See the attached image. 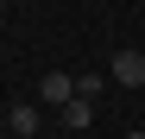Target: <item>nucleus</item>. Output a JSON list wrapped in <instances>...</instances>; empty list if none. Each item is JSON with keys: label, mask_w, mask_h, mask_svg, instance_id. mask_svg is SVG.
I'll return each instance as SVG.
<instances>
[{"label": "nucleus", "mask_w": 145, "mask_h": 139, "mask_svg": "<svg viewBox=\"0 0 145 139\" xmlns=\"http://www.w3.org/2000/svg\"><path fill=\"white\" fill-rule=\"evenodd\" d=\"M107 76H114L120 89H145V51H133V44L114 51V57H107Z\"/></svg>", "instance_id": "nucleus-1"}, {"label": "nucleus", "mask_w": 145, "mask_h": 139, "mask_svg": "<svg viewBox=\"0 0 145 139\" xmlns=\"http://www.w3.org/2000/svg\"><path fill=\"white\" fill-rule=\"evenodd\" d=\"M38 101L69 108V101H76V76H69V70H44V76H38Z\"/></svg>", "instance_id": "nucleus-2"}, {"label": "nucleus", "mask_w": 145, "mask_h": 139, "mask_svg": "<svg viewBox=\"0 0 145 139\" xmlns=\"http://www.w3.org/2000/svg\"><path fill=\"white\" fill-rule=\"evenodd\" d=\"M7 127H13L19 139H38V127H44V114H38L32 101H13V108H7Z\"/></svg>", "instance_id": "nucleus-3"}, {"label": "nucleus", "mask_w": 145, "mask_h": 139, "mask_svg": "<svg viewBox=\"0 0 145 139\" xmlns=\"http://www.w3.org/2000/svg\"><path fill=\"white\" fill-rule=\"evenodd\" d=\"M88 120H95V108H88L82 95H76V101H69V108H63V127H69V133H82Z\"/></svg>", "instance_id": "nucleus-4"}, {"label": "nucleus", "mask_w": 145, "mask_h": 139, "mask_svg": "<svg viewBox=\"0 0 145 139\" xmlns=\"http://www.w3.org/2000/svg\"><path fill=\"white\" fill-rule=\"evenodd\" d=\"M101 82H107V76H95V70H88V76H76V95L95 101V95H101Z\"/></svg>", "instance_id": "nucleus-5"}, {"label": "nucleus", "mask_w": 145, "mask_h": 139, "mask_svg": "<svg viewBox=\"0 0 145 139\" xmlns=\"http://www.w3.org/2000/svg\"><path fill=\"white\" fill-rule=\"evenodd\" d=\"M7 7H25V0H7Z\"/></svg>", "instance_id": "nucleus-6"}, {"label": "nucleus", "mask_w": 145, "mask_h": 139, "mask_svg": "<svg viewBox=\"0 0 145 139\" xmlns=\"http://www.w3.org/2000/svg\"><path fill=\"white\" fill-rule=\"evenodd\" d=\"M126 139H145V133H126Z\"/></svg>", "instance_id": "nucleus-7"}]
</instances>
